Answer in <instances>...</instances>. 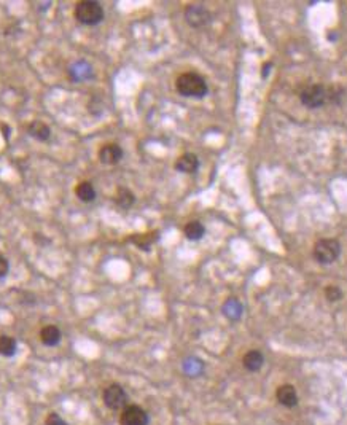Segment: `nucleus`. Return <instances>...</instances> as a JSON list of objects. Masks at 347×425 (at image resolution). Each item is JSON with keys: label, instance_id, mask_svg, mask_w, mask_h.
Returning a JSON list of instances; mask_svg holds the SVG:
<instances>
[{"label": "nucleus", "instance_id": "20", "mask_svg": "<svg viewBox=\"0 0 347 425\" xmlns=\"http://www.w3.org/2000/svg\"><path fill=\"white\" fill-rule=\"evenodd\" d=\"M156 233H146V234H137L131 239L132 242H134L139 248H145V250H148L150 245L155 242V239H156Z\"/></svg>", "mask_w": 347, "mask_h": 425}, {"label": "nucleus", "instance_id": "16", "mask_svg": "<svg viewBox=\"0 0 347 425\" xmlns=\"http://www.w3.org/2000/svg\"><path fill=\"white\" fill-rule=\"evenodd\" d=\"M183 233H185L186 237L190 239V241H199V239H201V237L204 236L206 228H204V224H203L201 221L194 220V221H190V223L185 224Z\"/></svg>", "mask_w": 347, "mask_h": 425}, {"label": "nucleus", "instance_id": "18", "mask_svg": "<svg viewBox=\"0 0 347 425\" xmlns=\"http://www.w3.org/2000/svg\"><path fill=\"white\" fill-rule=\"evenodd\" d=\"M115 199H116V204L121 209H129L132 204H134V201H136L134 194H132V191L128 190V188H118Z\"/></svg>", "mask_w": 347, "mask_h": 425}, {"label": "nucleus", "instance_id": "17", "mask_svg": "<svg viewBox=\"0 0 347 425\" xmlns=\"http://www.w3.org/2000/svg\"><path fill=\"white\" fill-rule=\"evenodd\" d=\"M223 312H225L226 317L231 318V320H237V318L242 315V304L239 303L236 298H230L228 301L225 303Z\"/></svg>", "mask_w": 347, "mask_h": 425}, {"label": "nucleus", "instance_id": "11", "mask_svg": "<svg viewBox=\"0 0 347 425\" xmlns=\"http://www.w3.org/2000/svg\"><path fill=\"white\" fill-rule=\"evenodd\" d=\"M69 73H70V78L73 80V82L78 83V82H83V80L89 78L92 75V69H91V65L88 62L78 61L69 69Z\"/></svg>", "mask_w": 347, "mask_h": 425}, {"label": "nucleus", "instance_id": "8", "mask_svg": "<svg viewBox=\"0 0 347 425\" xmlns=\"http://www.w3.org/2000/svg\"><path fill=\"white\" fill-rule=\"evenodd\" d=\"M121 158H123V148L116 143H105L99 150V161L102 164L113 166L121 161Z\"/></svg>", "mask_w": 347, "mask_h": 425}, {"label": "nucleus", "instance_id": "9", "mask_svg": "<svg viewBox=\"0 0 347 425\" xmlns=\"http://www.w3.org/2000/svg\"><path fill=\"white\" fill-rule=\"evenodd\" d=\"M276 396H277L279 403L287 406V408H293V406H296V403H298L296 390L293 386H290V384H284V386H280L276 392Z\"/></svg>", "mask_w": 347, "mask_h": 425}, {"label": "nucleus", "instance_id": "15", "mask_svg": "<svg viewBox=\"0 0 347 425\" xmlns=\"http://www.w3.org/2000/svg\"><path fill=\"white\" fill-rule=\"evenodd\" d=\"M264 357L260 351H250L244 355V366L249 371H258L263 366Z\"/></svg>", "mask_w": 347, "mask_h": 425}, {"label": "nucleus", "instance_id": "25", "mask_svg": "<svg viewBox=\"0 0 347 425\" xmlns=\"http://www.w3.org/2000/svg\"><path fill=\"white\" fill-rule=\"evenodd\" d=\"M269 69H271V64H269V62L263 65V77H264V78L268 77V72H269Z\"/></svg>", "mask_w": 347, "mask_h": 425}, {"label": "nucleus", "instance_id": "12", "mask_svg": "<svg viewBox=\"0 0 347 425\" xmlns=\"http://www.w3.org/2000/svg\"><path fill=\"white\" fill-rule=\"evenodd\" d=\"M28 131H29V134H31L34 139H37V140H40V142L48 140L49 136H51L49 126L45 124L43 121H40V119H35V121H32V123L29 124Z\"/></svg>", "mask_w": 347, "mask_h": 425}, {"label": "nucleus", "instance_id": "19", "mask_svg": "<svg viewBox=\"0 0 347 425\" xmlns=\"http://www.w3.org/2000/svg\"><path fill=\"white\" fill-rule=\"evenodd\" d=\"M15 352H16V341L7 335L0 336V354L5 357H11L15 355Z\"/></svg>", "mask_w": 347, "mask_h": 425}, {"label": "nucleus", "instance_id": "24", "mask_svg": "<svg viewBox=\"0 0 347 425\" xmlns=\"http://www.w3.org/2000/svg\"><path fill=\"white\" fill-rule=\"evenodd\" d=\"M0 128H2V131H4V137L8 139L10 137V128L7 124H0Z\"/></svg>", "mask_w": 347, "mask_h": 425}, {"label": "nucleus", "instance_id": "7", "mask_svg": "<svg viewBox=\"0 0 347 425\" xmlns=\"http://www.w3.org/2000/svg\"><path fill=\"white\" fill-rule=\"evenodd\" d=\"M119 422H121V425H146L148 423V416L140 406L131 405L123 409Z\"/></svg>", "mask_w": 347, "mask_h": 425}, {"label": "nucleus", "instance_id": "10", "mask_svg": "<svg viewBox=\"0 0 347 425\" xmlns=\"http://www.w3.org/2000/svg\"><path fill=\"white\" fill-rule=\"evenodd\" d=\"M199 167V159L194 153H185L176 161V169L183 174H194Z\"/></svg>", "mask_w": 347, "mask_h": 425}, {"label": "nucleus", "instance_id": "14", "mask_svg": "<svg viewBox=\"0 0 347 425\" xmlns=\"http://www.w3.org/2000/svg\"><path fill=\"white\" fill-rule=\"evenodd\" d=\"M75 194H77V197L80 199V201L91 203V201H94V197H96V190L89 182H82V183L77 185Z\"/></svg>", "mask_w": 347, "mask_h": 425}, {"label": "nucleus", "instance_id": "2", "mask_svg": "<svg viewBox=\"0 0 347 425\" xmlns=\"http://www.w3.org/2000/svg\"><path fill=\"white\" fill-rule=\"evenodd\" d=\"M75 18L78 22L86 24V26H94L99 24L104 19V8L99 2H92V0H83L78 2L75 7Z\"/></svg>", "mask_w": 347, "mask_h": 425}, {"label": "nucleus", "instance_id": "3", "mask_svg": "<svg viewBox=\"0 0 347 425\" xmlns=\"http://www.w3.org/2000/svg\"><path fill=\"white\" fill-rule=\"evenodd\" d=\"M341 254V244L336 239H320L314 245V258L322 264H331Z\"/></svg>", "mask_w": 347, "mask_h": 425}, {"label": "nucleus", "instance_id": "22", "mask_svg": "<svg viewBox=\"0 0 347 425\" xmlns=\"http://www.w3.org/2000/svg\"><path fill=\"white\" fill-rule=\"evenodd\" d=\"M46 425H67V422H65L59 414L51 413V414L46 417Z\"/></svg>", "mask_w": 347, "mask_h": 425}, {"label": "nucleus", "instance_id": "13", "mask_svg": "<svg viewBox=\"0 0 347 425\" xmlns=\"http://www.w3.org/2000/svg\"><path fill=\"white\" fill-rule=\"evenodd\" d=\"M40 339L45 346H56L61 341V331L55 325H48L40 331Z\"/></svg>", "mask_w": 347, "mask_h": 425}, {"label": "nucleus", "instance_id": "6", "mask_svg": "<svg viewBox=\"0 0 347 425\" xmlns=\"http://www.w3.org/2000/svg\"><path fill=\"white\" fill-rule=\"evenodd\" d=\"M128 395L119 384H112L104 390V403L110 409H121L126 406Z\"/></svg>", "mask_w": 347, "mask_h": 425}, {"label": "nucleus", "instance_id": "5", "mask_svg": "<svg viewBox=\"0 0 347 425\" xmlns=\"http://www.w3.org/2000/svg\"><path fill=\"white\" fill-rule=\"evenodd\" d=\"M185 19L191 28H203L210 21V13L204 5L193 4L185 8Z\"/></svg>", "mask_w": 347, "mask_h": 425}, {"label": "nucleus", "instance_id": "4", "mask_svg": "<svg viewBox=\"0 0 347 425\" xmlns=\"http://www.w3.org/2000/svg\"><path fill=\"white\" fill-rule=\"evenodd\" d=\"M300 99L306 107L318 109V107H322L325 102H328L327 88L324 85H309L301 91Z\"/></svg>", "mask_w": 347, "mask_h": 425}, {"label": "nucleus", "instance_id": "23", "mask_svg": "<svg viewBox=\"0 0 347 425\" xmlns=\"http://www.w3.org/2000/svg\"><path fill=\"white\" fill-rule=\"evenodd\" d=\"M8 272V261L4 255H0V277L7 276Z\"/></svg>", "mask_w": 347, "mask_h": 425}, {"label": "nucleus", "instance_id": "21", "mask_svg": "<svg viewBox=\"0 0 347 425\" xmlns=\"http://www.w3.org/2000/svg\"><path fill=\"white\" fill-rule=\"evenodd\" d=\"M325 296H327V299L328 301H339L341 298H342V291H341V288L339 287H336V285H328L327 288H325Z\"/></svg>", "mask_w": 347, "mask_h": 425}, {"label": "nucleus", "instance_id": "1", "mask_svg": "<svg viewBox=\"0 0 347 425\" xmlns=\"http://www.w3.org/2000/svg\"><path fill=\"white\" fill-rule=\"evenodd\" d=\"M177 91L180 92L182 96L185 97H196V99H201L207 94V83L206 80L193 72H186L182 73L177 82H176Z\"/></svg>", "mask_w": 347, "mask_h": 425}]
</instances>
